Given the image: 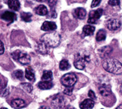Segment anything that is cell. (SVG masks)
<instances>
[{
    "label": "cell",
    "mask_w": 122,
    "mask_h": 109,
    "mask_svg": "<svg viewBox=\"0 0 122 109\" xmlns=\"http://www.w3.org/2000/svg\"><path fill=\"white\" fill-rule=\"evenodd\" d=\"M51 105L52 108L55 109H61L65 106V99L62 95L60 94L56 95L55 96L52 97L51 101Z\"/></svg>",
    "instance_id": "cell-6"
},
{
    "label": "cell",
    "mask_w": 122,
    "mask_h": 109,
    "mask_svg": "<svg viewBox=\"0 0 122 109\" xmlns=\"http://www.w3.org/2000/svg\"><path fill=\"white\" fill-rule=\"evenodd\" d=\"M52 86H53V83L51 81H42L38 84V87L41 90H49Z\"/></svg>",
    "instance_id": "cell-15"
},
{
    "label": "cell",
    "mask_w": 122,
    "mask_h": 109,
    "mask_svg": "<svg viewBox=\"0 0 122 109\" xmlns=\"http://www.w3.org/2000/svg\"><path fill=\"white\" fill-rule=\"evenodd\" d=\"M42 80L43 81H52V71H44L42 75Z\"/></svg>",
    "instance_id": "cell-23"
},
{
    "label": "cell",
    "mask_w": 122,
    "mask_h": 109,
    "mask_svg": "<svg viewBox=\"0 0 122 109\" xmlns=\"http://www.w3.org/2000/svg\"><path fill=\"white\" fill-rule=\"evenodd\" d=\"M89 96L91 99H93V100H95L96 99V96H95V94L94 92L93 91H89Z\"/></svg>",
    "instance_id": "cell-31"
},
{
    "label": "cell",
    "mask_w": 122,
    "mask_h": 109,
    "mask_svg": "<svg viewBox=\"0 0 122 109\" xmlns=\"http://www.w3.org/2000/svg\"><path fill=\"white\" fill-rule=\"evenodd\" d=\"M1 84H2V81H1V78H0V86H1Z\"/></svg>",
    "instance_id": "cell-38"
},
{
    "label": "cell",
    "mask_w": 122,
    "mask_h": 109,
    "mask_svg": "<svg viewBox=\"0 0 122 109\" xmlns=\"http://www.w3.org/2000/svg\"><path fill=\"white\" fill-rule=\"evenodd\" d=\"M4 53V45L2 41H0V54H3Z\"/></svg>",
    "instance_id": "cell-33"
},
{
    "label": "cell",
    "mask_w": 122,
    "mask_h": 109,
    "mask_svg": "<svg viewBox=\"0 0 122 109\" xmlns=\"http://www.w3.org/2000/svg\"><path fill=\"white\" fill-rule=\"evenodd\" d=\"M57 1V0H48V3L49 4L50 7H53L54 6H55Z\"/></svg>",
    "instance_id": "cell-32"
},
{
    "label": "cell",
    "mask_w": 122,
    "mask_h": 109,
    "mask_svg": "<svg viewBox=\"0 0 122 109\" xmlns=\"http://www.w3.org/2000/svg\"><path fill=\"white\" fill-rule=\"evenodd\" d=\"M95 31V27L93 25H85L84 27L83 28V33L84 35L86 36H90V35H93V33Z\"/></svg>",
    "instance_id": "cell-20"
},
{
    "label": "cell",
    "mask_w": 122,
    "mask_h": 109,
    "mask_svg": "<svg viewBox=\"0 0 122 109\" xmlns=\"http://www.w3.org/2000/svg\"><path fill=\"white\" fill-rule=\"evenodd\" d=\"M0 109H7V108H0Z\"/></svg>",
    "instance_id": "cell-39"
},
{
    "label": "cell",
    "mask_w": 122,
    "mask_h": 109,
    "mask_svg": "<svg viewBox=\"0 0 122 109\" xmlns=\"http://www.w3.org/2000/svg\"><path fill=\"white\" fill-rule=\"evenodd\" d=\"M103 13V10L101 8L97 9V10L91 11L89 12V20H88V23L89 24H95L98 20V19L102 16Z\"/></svg>",
    "instance_id": "cell-7"
},
{
    "label": "cell",
    "mask_w": 122,
    "mask_h": 109,
    "mask_svg": "<svg viewBox=\"0 0 122 109\" xmlns=\"http://www.w3.org/2000/svg\"><path fill=\"white\" fill-rule=\"evenodd\" d=\"M39 109H50L49 108H48V107H41V108H39Z\"/></svg>",
    "instance_id": "cell-34"
},
{
    "label": "cell",
    "mask_w": 122,
    "mask_h": 109,
    "mask_svg": "<svg viewBox=\"0 0 122 109\" xmlns=\"http://www.w3.org/2000/svg\"><path fill=\"white\" fill-rule=\"evenodd\" d=\"M94 106V101L91 99H87L80 104V108L81 109H91Z\"/></svg>",
    "instance_id": "cell-12"
},
{
    "label": "cell",
    "mask_w": 122,
    "mask_h": 109,
    "mask_svg": "<svg viewBox=\"0 0 122 109\" xmlns=\"http://www.w3.org/2000/svg\"><path fill=\"white\" fill-rule=\"evenodd\" d=\"M57 29V24L52 21H44L41 26V29L44 31H54Z\"/></svg>",
    "instance_id": "cell-9"
},
{
    "label": "cell",
    "mask_w": 122,
    "mask_h": 109,
    "mask_svg": "<svg viewBox=\"0 0 122 109\" xmlns=\"http://www.w3.org/2000/svg\"><path fill=\"white\" fill-rule=\"evenodd\" d=\"M66 109H75L74 108H73V107H71V106H68L67 107V108Z\"/></svg>",
    "instance_id": "cell-36"
},
{
    "label": "cell",
    "mask_w": 122,
    "mask_h": 109,
    "mask_svg": "<svg viewBox=\"0 0 122 109\" xmlns=\"http://www.w3.org/2000/svg\"><path fill=\"white\" fill-rule=\"evenodd\" d=\"M73 15L76 18L82 20L86 16V11L85 9L82 8V7H78V8L75 9L74 12H73Z\"/></svg>",
    "instance_id": "cell-13"
},
{
    "label": "cell",
    "mask_w": 122,
    "mask_h": 109,
    "mask_svg": "<svg viewBox=\"0 0 122 109\" xmlns=\"http://www.w3.org/2000/svg\"><path fill=\"white\" fill-rule=\"evenodd\" d=\"M89 61V56L86 55V54H77L75 58L74 61V65L77 69L80 70H83L85 68L87 63Z\"/></svg>",
    "instance_id": "cell-4"
},
{
    "label": "cell",
    "mask_w": 122,
    "mask_h": 109,
    "mask_svg": "<svg viewBox=\"0 0 122 109\" xmlns=\"http://www.w3.org/2000/svg\"><path fill=\"white\" fill-rule=\"evenodd\" d=\"M21 87L23 88L26 92H28V93H30V92L33 91L32 86H31L30 83H22Z\"/></svg>",
    "instance_id": "cell-26"
},
{
    "label": "cell",
    "mask_w": 122,
    "mask_h": 109,
    "mask_svg": "<svg viewBox=\"0 0 122 109\" xmlns=\"http://www.w3.org/2000/svg\"><path fill=\"white\" fill-rule=\"evenodd\" d=\"M20 18H21L22 20H24V21L30 22V21H31L32 15L30 12H21V14H20Z\"/></svg>",
    "instance_id": "cell-25"
},
{
    "label": "cell",
    "mask_w": 122,
    "mask_h": 109,
    "mask_svg": "<svg viewBox=\"0 0 122 109\" xmlns=\"http://www.w3.org/2000/svg\"><path fill=\"white\" fill-rule=\"evenodd\" d=\"M108 3L112 7L115 6H119L120 5V0H109L108 1Z\"/></svg>",
    "instance_id": "cell-28"
},
{
    "label": "cell",
    "mask_w": 122,
    "mask_h": 109,
    "mask_svg": "<svg viewBox=\"0 0 122 109\" xmlns=\"http://www.w3.org/2000/svg\"><path fill=\"white\" fill-rule=\"evenodd\" d=\"M102 67L107 72L113 73V74H121L122 73V64L117 59L107 58L102 62Z\"/></svg>",
    "instance_id": "cell-1"
},
{
    "label": "cell",
    "mask_w": 122,
    "mask_h": 109,
    "mask_svg": "<svg viewBox=\"0 0 122 109\" xmlns=\"http://www.w3.org/2000/svg\"><path fill=\"white\" fill-rule=\"evenodd\" d=\"M1 18L7 22H13L16 20V15L12 12H4L1 15Z\"/></svg>",
    "instance_id": "cell-10"
},
{
    "label": "cell",
    "mask_w": 122,
    "mask_h": 109,
    "mask_svg": "<svg viewBox=\"0 0 122 109\" xmlns=\"http://www.w3.org/2000/svg\"><path fill=\"white\" fill-rule=\"evenodd\" d=\"M72 91H73L72 87H66L64 91V94L66 95H71L72 94Z\"/></svg>",
    "instance_id": "cell-29"
},
{
    "label": "cell",
    "mask_w": 122,
    "mask_h": 109,
    "mask_svg": "<svg viewBox=\"0 0 122 109\" xmlns=\"http://www.w3.org/2000/svg\"><path fill=\"white\" fill-rule=\"evenodd\" d=\"M116 109H122V104H121V105H119V106L117 107Z\"/></svg>",
    "instance_id": "cell-35"
},
{
    "label": "cell",
    "mask_w": 122,
    "mask_h": 109,
    "mask_svg": "<svg viewBox=\"0 0 122 109\" xmlns=\"http://www.w3.org/2000/svg\"><path fill=\"white\" fill-rule=\"evenodd\" d=\"M106 37H107L106 31H105L104 29H100V30H98V32L97 33L96 40L97 42H101V41L105 40V39H106Z\"/></svg>",
    "instance_id": "cell-22"
},
{
    "label": "cell",
    "mask_w": 122,
    "mask_h": 109,
    "mask_svg": "<svg viewBox=\"0 0 122 109\" xmlns=\"http://www.w3.org/2000/svg\"><path fill=\"white\" fill-rule=\"evenodd\" d=\"M35 12L36 13L37 15H39V16H46L48 13V11L46 6H44V5H39V6L35 9Z\"/></svg>",
    "instance_id": "cell-17"
},
{
    "label": "cell",
    "mask_w": 122,
    "mask_h": 109,
    "mask_svg": "<svg viewBox=\"0 0 122 109\" xmlns=\"http://www.w3.org/2000/svg\"><path fill=\"white\" fill-rule=\"evenodd\" d=\"M12 56L15 60L19 62L20 64L23 65L29 64L30 63V57L25 52L20 51V50H16V51L12 53Z\"/></svg>",
    "instance_id": "cell-3"
},
{
    "label": "cell",
    "mask_w": 122,
    "mask_h": 109,
    "mask_svg": "<svg viewBox=\"0 0 122 109\" xmlns=\"http://www.w3.org/2000/svg\"><path fill=\"white\" fill-rule=\"evenodd\" d=\"M112 51V48L111 46H104V47L99 49V53H100L101 56L102 57H104V56H107Z\"/></svg>",
    "instance_id": "cell-21"
},
{
    "label": "cell",
    "mask_w": 122,
    "mask_h": 109,
    "mask_svg": "<svg viewBox=\"0 0 122 109\" xmlns=\"http://www.w3.org/2000/svg\"><path fill=\"white\" fill-rule=\"evenodd\" d=\"M48 46H47L46 44L44 42H42V41L40 40V42H39L38 43V45H37V51L39 52V53H40V54H46L47 53H48Z\"/></svg>",
    "instance_id": "cell-14"
},
{
    "label": "cell",
    "mask_w": 122,
    "mask_h": 109,
    "mask_svg": "<svg viewBox=\"0 0 122 109\" xmlns=\"http://www.w3.org/2000/svg\"><path fill=\"white\" fill-rule=\"evenodd\" d=\"M99 91H100V94L102 96H108V95H110L112 94L111 87L107 85H102V86H100L99 87Z\"/></svg>",
    "instance_id": "cell-19"
},
{
    "label": "cell",
    "mask_w": 122,
    "mask_h": 109,
    "mask_svg": "<svg viewBox=\"0 0 122 109\" xmlns=\"http://www.w3.org/2000/svg\"><path fill=\"white\" fill-rule=\"evenodd\" d=\"M121 93L122 94V85L121 86Z\"/></svg>",
    "instance_id": "cell-37"
},
{
    "label": "cell",
    "mask_w": 122,
    "mask_h": 109,
    "mask_svg": "<svg viewBox=\"0 0 122 109\" xmlns=\"http://www.w3.org/2000/svg\"><path fill=\"white\" fill-rule=\"evenodd\" d=\"M71 68V64H69V62L66 60V59H62L61 62H60L59 64V68L61 70L64 71V70H67Z\"/></svg>",
    "instance_id": "cell-24"
},
{
    "label": "cell",
    "mask_w": 122,
    "mask_h": 109,
    "mask_svg": "<svg viewBox=\"0 0 122 109\" xmlns=\"http://www.w3.org/2000/svg\"><path fill=\"white\" fill-rule=\"evenodd\" d=\"M14 76L16 78L19 79V80H21L23 78V76H24V73L22 72L21 70H16V72L14 73Z\"/></svg>",
    "instance_id": "cell-27"
},
{
    "label": "cell",
    "mask_w": 122,
    "mask_h": 109,
    "mask_svg": "<svg viewBox=\"0 0 122 109\" xmlns=\"http://www.w3.org/2000/svg\"><path fill=\"white\" fill-rule=\"evenodd\" d=\"M121 25V22L119 19H116V18H112L109 19V20L107 21V27L108 29L112 31H115L117 30Z\"/></svg>",
    "instance_id": "cell-8"
},
{
    "label": "cell",
    "mask_w": 122,
    "mask_h": 109,
    "mask_svg": "<svg viewBox=\"0 0 122 109\" xmlns=\"http://www.w3.org/2000/svg\"><path fill=\"white\" fill-rule=\"evenodd\" d=\"M11 106L15 109H20L26 106V103L21 99H13L11 102Z\"/></svg>",
    "instance_id": "cell-11"
},
{
    "label": "cell",
    "mask_w": 122,
    "mask_h": 109,
    "mask_svg": "<svg viewBox=\"0 0 122 109\" xmlns=\"http://www.w3.org/2000/svg\"><path fill=\"white\" fill-rule=\"evenodd\" d=\"M76 82H77V77L73 73H66L61 78V84L66 87H73Z\"/></svg>",
    "instance_id": "cell-5"
},
{
    "label": "cell",
    "mask_w": 122,
    "mask_h": 109,
    "mask_svg": "<svg viewBox=\"0 0 122 109\" xmlns=\"http://www.w3.org/2000/svg\"><path fill=\"white\" fill-rule=\"evenodd\" d=\"M7 5H8L9 8L13 11H18L20 7V3L18 0H8Z\"/></svg>",
    "instance_id": "cell-16"
},
{
    "label": "cell",
    "mask_w": 122,
    "mask_h": 109,
    "mask_svg": "<svg viewBox=\"0 0 122 109\" xmlns=\"http://www.w3.org/2000/svg\"><path fill=\"white\" fill-rule=\"evenodd\" d=\"M25 78L27 79V80L30 81V82H34V81L35 80V73H34L32 68H30V67H28L27 68L25 69Z\"/></svg>",
    "instance_id": "cell-18"
},
{
    "label": "cell",
    "mask_w": 122,
    "mask_h": 109,
    "mask_svg": "<svg viewBox=\"0 0 122 109\" xmlns=\"http://www.w3.org/2000/svg\"><path fill=\"white\" fill-rule=\"evenodd\" d=\"M41 41L44 42L48 47H56L59 45L61 37L57 32H51L43 35L41 37Z\"/></svg>",
    "instance_id": "cell-2"
},
{
    "label": "cell",
    "mask_w": 122,
    "mask_h": 109,
    "mask_svg": "<svg viewBox=\"0 0 122 109\" xmlns=\"http://www.w3.org/2000/svg\"><path fill=\"white\" fill-rule=\"evenodd\" d=\"M101 1H102V0H93V2H92V4H91V7H97V5L101 3Z\"/></svg>",
    "instance_id": "cell-30"
}]
</instances>
